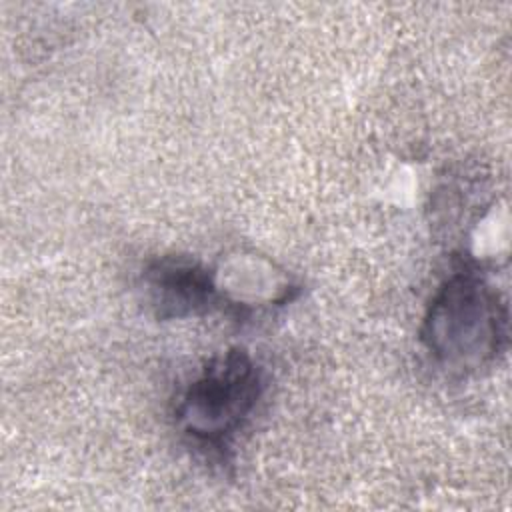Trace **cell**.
Listing matches in <instances>:
<instances>
[{"label": "cell", "instance_id": "cell-1", "mask_svg": "<svg viewBox=\"0 0 512 512\" xmlns=\"http://www.w3.org/2000/svg\"><path fill=\"white\" fill-rule=\"evenodd\" d=\"M508 308L496 288L476 272H454L432 296L420 342L446 372L468 374L504 350Z\"/></svg>", "mask_w": 512, "mask_h": 512}, {"label": "cell", "instance_id": "cell-2", "mask_svg": "<svg viewBox=\"0 0 512 512\" xmlns=\"http://www.w3.org/2000/svg\"><path fill=\"white\" fill-rule=\"evenodd\" d=\"M262 388L252 356L240 348L228 350L188 384L176 406V422L196 444L224 450L256 410Z\"/></svg>", "mask_w": 512, "mask_h": 512}, {"label": "cell", "instance_id": "cell-3", "mask_svg": "<svg viewBox=\"0 0 512 512\" xmlns=\"http://www.w3.org/2000/svg\"><path fill=\"white\" fill-rule=\"evenodd\" d=\"M144 294L160 320H180L210 312L220 292L212 270L186 256H162L142 274Z\"/></svg>", "mask_w": 512, "mask_h": 512}]
</instances>
